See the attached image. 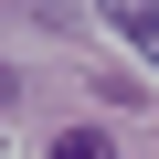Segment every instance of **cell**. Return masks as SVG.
<instances>
[{
    "label": "cell",
    "instance_id": "6da1fadb",
    "mask_svg": "<svg viewBox=\"0 0 159 159\" xmlns=\"http://www.w3.org/2000/svg\"><path fill=\"white\" fill-rule=\"evenodd\" d=\"M96 11L117 21V43H127V53H148V64H159V0H96Z\"/></svg>",
    "mask_w": 159,
    "mask_h": 159
},
{
    "label": "cell",
    "instance_id": "7a4b0ae2",
    "mask_svg": "<svg viewBox=\"0 0 159 159\" xmlns=\"http://www.w3.org/2000/svg\"><path fill=\"white\" fill-rule=\"evenodd\" d=\"M53 159H106V138H96V127H74V138H53Z\"/></svg>",
    "mask_w": 159,
    "mask_h": 159
}]
</instances>
